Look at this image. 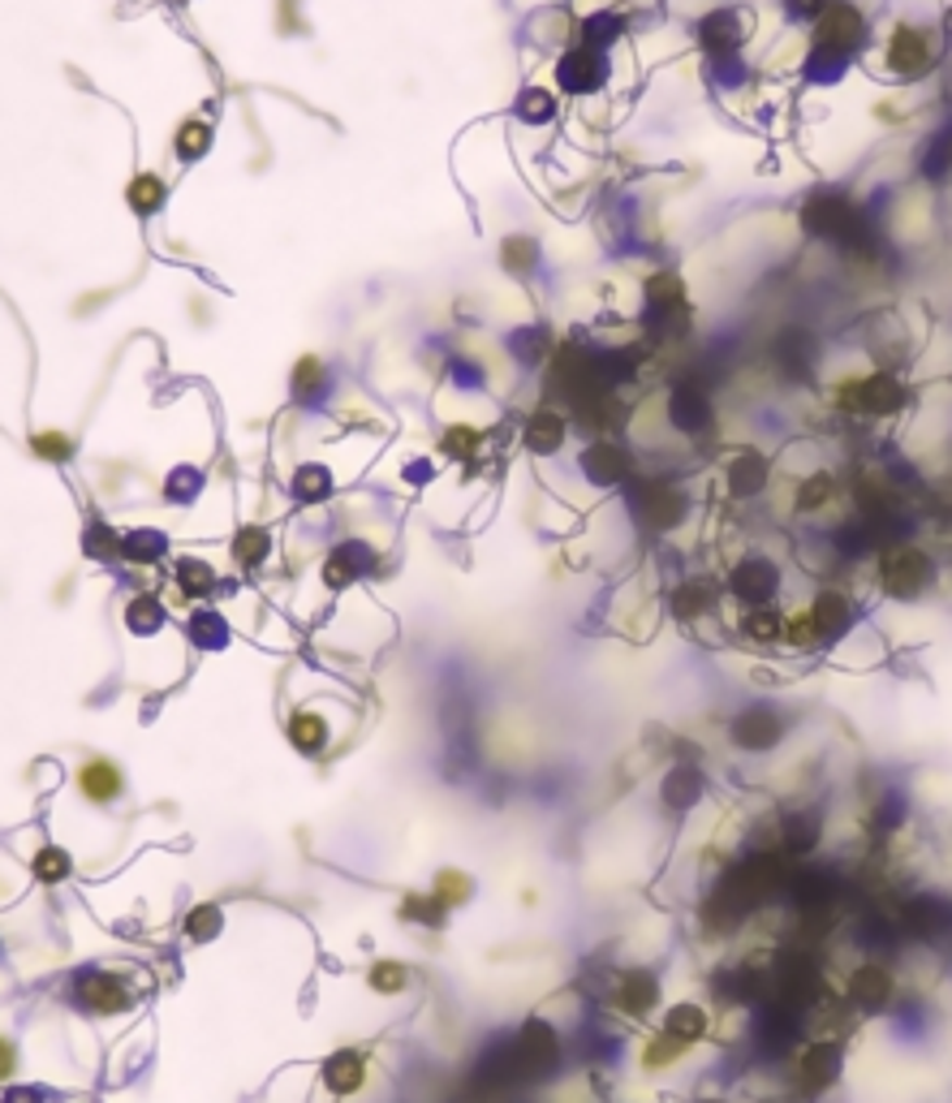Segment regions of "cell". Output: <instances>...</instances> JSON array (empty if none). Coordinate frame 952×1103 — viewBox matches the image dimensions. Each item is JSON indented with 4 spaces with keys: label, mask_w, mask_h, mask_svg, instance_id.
Returning a JSON list of instances; mask_svg holds the SVG:
<instances>
[{
    "label": "cell",
    "mask_w": 952,
    "mask_h": 1103,
    "mask_svg": "<svg viewBox=\"0 0 952 1103\" xmlns=\"http://www.w3.org/2000/svg\"><path fill=\"white\" fill-rule=\"evenodd\" d=\"M780 716L776 712H767V707H750V712H741L737 720H732V741L741 745V750H772L776 741H780Z\"/></svg>",
    "instance_id": "cell-10"
},
{
    "label": "cell",
    "mask_w": 952,
    "mask_h": 1103,
    "mask_svg": "<svg viewBox=\"0 0 952 1103\" xmlns=\"http://www.w3.org/2000/svg\"><path fill=\"white\" fill-rule=\"evenodd\" d=\"M17 1074V1043L9 1035H0V1082H9Z\"/></svg>",
    "instance_id": "cell-36"
},
{
    "label": "cell",
    "mask_w": 952,
    "mask_h": 1103,
    "mask_svg": "<svg viewBox=\"0 0 952 1103\" xmlns=\"http://www.w3.org/2000/svg\"><path fill=\"white\" fill-rule=\"evenodd\" d=\"M844 995H849V1004L857 1008V1013H879V1008H888L892 1004V995H897V979H892V970L888 966H879V962H862L849 982H844Z\"/></svg>",
    "instance_id": "cell-3"
},
{
    "label": "cell",
    "mask_w": 952,
    "mask_h": 1103,
    "mask_svg": "<svg viewBox=\"0 0 952 1103\" xmlns=\"http://www.w3.org/2000/svg\"><path fill=\"white\" fill-rule=\"evenodd\" d=\"M221 927H225V914H221V905H199V910L186 918V936H190L195 944H203V940H216V936H221Z\"/></svg>",
    "instance_id": "cell-32"
},
{
    "label": "cell",
    "mask_w": 952,
    "mask_h": 1103,
    "mask_svg": "<svg viewBox=\"0 0 952 1103\" xmlns=\"http://www.w3.org/2000/svg\"><path fill=\"white\" fill-rule=\"evenodd\" d=\"M74 785H78L83 802H91V806H113L121 793H125V776H121V767L113 763V759H104V754L83 759V763H78V772H74Z\"/></svg>",
    "instance_id": "cell-4"
},
{
    "label": "cell",
    "mask_w": 952,
    "mask_h": 1103,
    "mask_svg": "<svg viewBox=\"0 0 952 1103\" xmlns=\"http://www.w3.org/2000/svg\"><path fill=\"white\" fill-rule=\"evenodd\" d=\"M793 500H798V513H819L836 500V479L828 471H815V479H802Z\"/></svg>",
    "instance_id": "cell-28"
},
{
    "label": "cell",
    "mask_w": 952,
    "mask_h": 1103,
    "mask_svg": "<svg viewBox=\"0 0 952 1103\" xmlns=\"http://www.w3.org/2000/svg\"><path fill=\"white\" fill-rule=\"evenodd\" d=\"M819 39L828 48H853L862 39V13L853 4H832L819 13Z\"/></svg>",
    "instance_id": "cell-12"
},
{
    "label": "cell",
    "mask_w": 952,
    "mask_h": 1103,
    "mask_svg": "<svg viewBox=\"0 0 952 1103\" xmlns=\"http://www.w3.org/2000/svg\"><path fill=\"white\" fill-rule=\"evenodd\" d=\"M475 444H478L475 427H453V431L444 436V449H453V453H471Z\"/></svg>",
    "instance_id": "cell-35"
},
{
    "label": "cell",
    "mask_w": 952,
    "mask_h": 1103,
    "mask_svg": "<svg viewBox=\"0 0 952 1103\" xmlns=\"http://www.w3.org/2000/svg\"><path fill=\"white\" fill-rule=\"evenodd\" d=\"M607 1004L625 1017V1021H651L660 1008H664V987H660V975L647 970V966H629L621 970L612 991H607Z\"/></svg>",
    "instance_id": "cell-1"
},
{
    "label": "cell",
    "mask_w": 952,
    "mask_h": 1103,
    "mask_svg": "<svg viewBox=\"0 0 952 1103\" xmlns=\"http://www.w3.org/2000/svg\"><path fill=\"white\" fill-rule=\"evenodd\" d=\"M117 548H121V535L113 526H104V522H91V526H87V552H91V556L117 552Z\"/></svg>",
    "instance_id": "cell-34"
},
{
    "label": "cell",
    "mask_w": 952,
    "mask_h": 1103,
    "mask_svg": "<svg viewBox=\"0 0 952 1103\" xmlns=\"http://www.w3.org/2000/svg\"><path fill=\"white\" fill-rule=\"evenodd\" d=\"M74 995H78V1004L83 1008H91V1013H104V1017H113V1013H125V1008H134V995H129V987L121 975L113 970H91V975H83L78 987H74Z\"/></svg>",
    "instance_id": "cell-5"
},
{
    "label": "cell",
    "mask_w": 952,
    "mask_h": 1103,
    "mask_svg": "<svg viewBox=\"0 0 952 1103\" xmlns=\"http://www.w3.org/2000/svg\"><path fill=\"white\" fill-rule=\"evenodd\" d=\"M164 199H168V190H164V177L160 173H134L129 181H125V203H129V212L134 216H155L160 208H164Z\"/></svg>",
    "instance_id": "cell-14"
},
{
    "label": "cell",
    "mask_w": 952,
    "mask_h": 1103,
    "mask_svg": "<svg viewBox=\"0 0 952 1103\" xmlns=\"http://www.w3.org/2000/svg\"><path fill=\"white\" fill-rule=\"evenodd\" d=\"M712 1026H715V1017L703 1000H673V1004L660 1008V1030L673 1035V1039H681V1043H690V1048L703 1043V1039L712 1035Z\"/></svg>",
    "instance_id": "cell-6"
},
{
    "label": "cell",
    "mask_w": 952,
    "mask_h": 1103,
    "mask_svg": "<svg viewBox=\"0 0 952 1103\" xmlns=\"http://www.w3.org/2000/svg\"><path fill=\"white\" fill-rule=\"evenodd\" d=\"M561 1052H565V1039H561V1030H556L552 1021L530 1017V1021L522 1026V1035H517V1065H522L526 1074H552L556 1061H561Z\"/></svg>",
    "instance_id": "cell-2"
},
{
    "label": "cell",
    "mask_w": 952,
    "mask_h": 1103,
    "mask_svg": "<svg viewBox=\"0 0 952 1103\" xmlns=\"http://www.w3.org/2000/svg\"><path fill=\"white\" fill-rule=\"evenodd\" d=\"M30 453H35L39 462H48V466H61V462L74 458V440H70V431L48 427V431H35V436H30Z\"/></svg>",
    "instance_id": "cell-26"
},
{
    "label": "cell",
    "mask_w": 952,
    "mask_h": 1103,
    "mask_svg": "<svg viewBox=\"0 0 952 1103\" xmlns=\"http://www.w3.org/2000/svg\"><path fill=\"white\" fill-rule=\"evenodd\" d=\"M888 57L901 74H914L923 61H927V39L914 30V26H897L892 39H888Z\"/></svg>",
    "instance_id": "cell-17"
},
{
    "label": "cell",
    "mask_w": 952,
    "mask_h": 1103,
    "mask_svg": "<svg viewBox=\"0 0 952 1103\" xmlns=\"http://www.w3.org/2000/svg\"><path fill=\"white\" fill-rule=\"evenodd\" d=\"M173 151H177V160H186V164L203 160V155L212 151V125L199 122V117L181 122L177 125V134H173Z\"/></svg>",
    "instance_id": "cell-19"
},
{
    "label": "cell",
    "mask_w": 952,
    "mask_h": 1103,
    "mask_svg": "<svg viewBox=\"0 0 952 1103\" xmlns=\"http://www.w3.org/2000/svg\"><path fill=\"white\" fill-rule=\"evenodd\" d=\"M431 897H436L444 910H458V905H466V901L475 897V879H471L466 870H458V866H444V870L436 875V883H431Z\"/></svg>",
    "instance_id": "cell-20"
},
{
    "label": "cell",
    "mask_w": 952,
    "mask_h": 1103,
    "mask_svg": "<svg viewBox=\"0 0 952 1103\" xmlns=\"http://www.w3.org/2000/svg\"><path fill=\"white\" fill-rule=\"evenodd\" d=\"M285 734H289V741H293V750H298V754L315 759V754H324V750L333 745V720H328V712H324V707H298V712L289 716Z\"/></svg>",
    "instance_id": "cell-7"
},
{
    "label": "cell",
    "mask_w": 952,
    "mask_h": 1103,
    "mask_svg": "<svg viewBox=\"0 0 952 1103\" xmlns=\"http://www.w3.org/2000/svg\"><path fill=\"white\" fill-rule=\"evenodd\" d=\"M173 578H177V587H181L186 600H208L212 587H216V569H212L208 561H199V556H181V561L173 565Z\"/></svg>",
    "instance_id": "cell-16"
},
{
    "label": "cell",
    "mask_w": 952,
    "mask_h": 1103,
    "mask_svg": "<svg viewBox=\"0 0 952 1103\" xmlns=\"http://www.w3.org/2000/svg\"><path fill=\"white\" fill-rule=\"evenodd\" d=\"M4 1103H43V1091H30V1087H22V1091H9Z\"/></svg>",
    "instance_id": "cell-37"
},
{
    "label": "cell",
    "mask_w": 952,
    "mask_h": 1103,
    "mask_svg": "<svg viewBox=\"0 0 952 1103\" xmlns=\"http://www.w3.org/2000/svg\"><path fill=\"white\" fill-rule=\"evenodd\" d=\"M199 488H203V475L199 471H173L168 479H164V496H168V504H190L195 496H199Z\"/></svg>",
    "instance_id": "cell-33"
},
{
    "label": "cell",
    "mask_w": 952,
    "mask_h": 1103,
    "mask_svg": "<svg viewBox=\"0 0 952 1103\" xmlns=\"http://www.w3.org/2000/svg\"><path fill=\"white\" fill-rule=\"evenodd\" d=\"M366 987H371V991H379V995H401V991L410 987V966H405V962L384 957V962H375V966L366 970Z\"/></svg>",
    "instance_id": "cell-25"
},
{
    "label": "cell",
    "mask_w": 952,
    "mask_h": 1103,
    "mask_svg": "<svg viewBox=\"0 0 952 1103\" xmlns=\"http://www.w3.org/2000/svg\"><path fill=\"white\" fill-rule=\"evenodd\" d=\"M690 1052H694L690 1043H681V1039H673V1035L655 1030V1035H647V1039H642V1048H638V1065H642L647 1074H660V1069H673L677 1061H686Z\"/></svg>",
    "instance_id": "cell-13"
},
{
    "label": "cell",
    "mask_w": 952,
    "mask_h": 1103,
    "mask_svg": "<svg viewBox=\"0 0 952 1103\" xmlns=\"http://www.w3.org/2000/svg\"><path fill=\"white\" fill-rule=\"evenodd\" d=\"M30 870H35V879H39V883H65V879H70V870H74V858H70L61 845H43V850H35Z\"/></svg>",
    "instance_id": "cell-24"
},
{
    "label": "cell",
    "mask_w": 952,
    "mask_h": 1103,
    "mask_svg": "<svg viewBox=\"0 0 952 1103\" xmlns=\"http://www.w3.org/2000/svg\"><path fill=\"white\" fill-rule=\"evenodd\" d=\"M164 548H168V543H164L160 530H125V535H121V552H125L129 561H142V565L155 561V556H164Z\"/></svg>",
    "instance_id": "cell-30"
},
{
    "label": "cell",
    "mask_w": 952,
    "mask_h": 1103,
    "mask_svg": "<svg viewBox=\"0 0 952 1103\" xmlns=\"http://www.w3.org/2000/svg\"><path fill=\"white\" fill-rule=\"evenodd\" d=\"M267 552H272V535L263 526H246L234 539V561H238L241 569H259L267 561Z\"/></svg>",
    "instance_id": "cell-23"
},
{
    "label": "cell",
    "mask_w": 952,
    "mask_h": 1103,
    "mask_svg": "<svg viewBox=\"0 0 952 1103\" xmlns=\"http://www.w3.org/2000/svg\"><path fill=\"white\" fill-rule=\"evenodd\" d=\"M328 491H333V479H328L324 466H302V471L293 475V496H298L302 504H320Z\"/></svg>",
    "instance_id": "cell-31"
},
{
    "label": "cell",
    "mask_w": 952,
    "mask_h": 1103,
    "mask_svg": "<svg viewBox=\"0 0 952 1103\" xmlns=\"http://www.w3.org/2000/svg\"><path fill=\"white\" fill-rule=\"evenodd\" d=\"M293 397L298 401H320V392L328 388V367L315 359V354H302L298 363H293Z\"/></svg>",
    "instance_id": "cell-21"
},
{
    "label": "cell",
    "mask_w": 952,
    "mask_h": 1103,
    "mask_svg": "<svg viewBox=\"0 0 952 1103\" xmlns=\"http://www.w3.org/2000/svg\"><path fill=\"white\" fill-rule=\"evenodd\" d=\"M371 552H366V543H350V548H337L333 556H328V565H324V582L333 587V591H341V587H350L358 574H362V561H366Z\"/></svg>",
    "instance_id": "cell-18"
},
{
    "label": "cell",
    "mask_w": 952,
    "mask_h": 1103,
    "mask_svg": "<svg viewBox=\"0 0 952 1103\" xmlns=\"http://www.w3.org/2000/svg\"><path fill=\"white\" fill-rule=\"evenodd\" d=\"M401 918H405V923H423V927H440V923L449 918V910H444L431 892H405Z\"/></svg>",
    "instance_id": "cell-29"
},
{
    "label": "cell",
    "mask_w": 952,
    "mask_h": 1103,
    "mask_svg": "<svg viewBox=\"0 0 952 1103\" xmlns=\"http://www.w3.org/2000/svg\"><path fill=\"white\" fill-rule=\"evenodd\" d=\"M836 1069H840V1052L836 1043H811L802 1056H798V1091L802 1095H819L836 1082Z\"/></svg>",
    "instance_id": "cell-8"
},
{
    "label": "cell",
    "mask_w": 952,
    "mask_h": 1103,
    "mask_svg": "<svg viewBox=\"0 0 952 1103\" xmlns=\"http://www.w3.org/2000/svg\"><path fill=\"white\" fill-rule=\"evenodd\" d=\"M737 634H741L746 647H759V651L780 647L785 642V613L776 604H759V609H750L737 621Z\"/></svg>",
    "instance_id": "cell-11"
},
{
    "label": "cell",
    "mask_w": 952,
    "mask_h": 1103,
    "mask_svg": "<svg viewBox=\"0 0 952 1103\" xmlns=\"http://www.w3.org/2000/svg\"><path fill=\"white\" fill-rule=\"evenodd\" d=\"M366 1078H371V1061H366L362 1052H354V1048L333 1052V1056L324 1061V1087H328L337 1100L358 1095V1091L366 1087Z\"/></svg>",
    "instance_id": "cell-9"
},
{
    "label": "cell",
    "mask_w": 952,
    "mask_h": 1103,
    "mask_svg": "<svg viewBox=\"0 0 952 1103\" xmlns=\"http://www.w3.org/2000/svg\"><path fill=\"white\" fill-rule=\"evenodd\" d=\"M703 776L694 772V767H673L668 776H664V806L668 811H690V806H699V798H703Z\"/></svg>",
    "instance_id": "cell-15"
},
{
    "label": "cell",
    "mask_w": 952,
    "mask_h": 1103,
    "mask_svg": "<svg viewBox=\"0 0 952 1103\" xmlns=\"http://www.w3.org/2000/svg\"><path fill=\"white\" fill-rule=\"evenodd\" d=\"M190 642H195V647H203V651H208V647H212V651H216V647H225V642H229V625H225V616L216 613V609H199V613L190 616Z\"/></svg>",
    "instance_id": "cell-22"
},
{
    "label": "cell",
    "mask_w": 952,
    "mask_h": 1103,
    "mask_svg": "<svg viewBox=\"0 0 952 1103\" xmlns=\"http://www.w3.org/2000/svg\"><path fill=\"white\" fill-rule=\"evenodd\" d=\"M125 625H129V634H155L164 625V604L155 596H134L125 604Z\"/></svg>",
    "instance_id": "cell-27"
}]
</instances>
